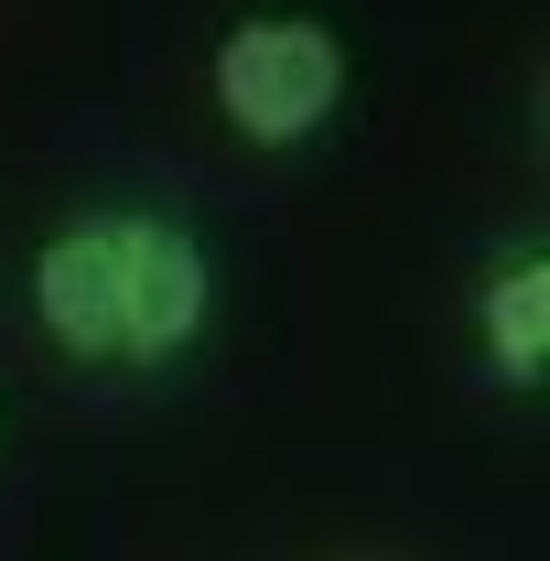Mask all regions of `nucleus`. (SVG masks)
<instances>
[{
    "label": "nucleus",
    "mask_w": 550,
    "mask_h": 561,
    "mask_svg": "<svg viewBox=\"0 0 550 561\" xmlns=\"http://www.w3.org/2000/svg\"><path fill=\"white\" fill-rule=\"evenodd\" d=\"M465 346H475L485 389H507V400L550 389V249L540 238H507V249L475 260V280H465Z\"/></svg>",
    "instance_id": "7ed1b4c3"
},
{
    "label": "nucleus",
    "mask_w": 550,
    "mask_h": 561,
    "mask_svg": "<svg viewBox=\"0 0 550 561\" xmlns=\"http://www.w3.org/2000/svg\"><path fill=\"white\" fill-rule=\"evenodd\" d=\"M33 335L87 367V378H184L216 346V313H227V271H216V238L184 206H151V195H98V206L55 216L33 238Z\"/></svg>",
    "instance_id": "f257e3e1"
},
{
    "label": "nucleus",
    "mask_w": 550,
    "mask_h": 561,
    "mask_svg": "<svg viewBox=\"0 0 550 561\" xmlns=\"http://www.w3.org/2000/svg\"><path fill=\"white\" fill-rule=\"evenodd\" d=\"M206 98L249 151H313L356 98V55L324 11H238L206 44Z\"/></svg>",
    "instance_id": "f03ea898"
}]
</instances>
